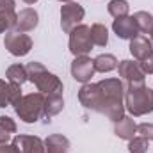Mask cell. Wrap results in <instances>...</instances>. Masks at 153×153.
<instances>
[{
	"mask_svg": "<svg viewBox=\"0 0 153 153\" xmlns=\"http://www.w3.org/2000/svg\"><path fill=\"white\" fill-rule=\"evenodd\" d=\"M137 134L148 141H153V123H141L137 125Z\"/></svg>",
	"mask_w": 153,
	"mask_h": 153,
	"instance_id": "26",
	"label": "cell"
},
{
	"mask_svg": "<svg viewBox=\"0 0 153 153\" xmlns=\"http://www.w3.org/2000/svg\"><path fill=\"white\" fill-rule=\"evenodd\" d=\"M150 39H152V45H153V27H152V30H150Z\"/></svg>",
	"mask_w": 153,
	"mask_h": 153,
	"instance_id": "33",
	"label": "cell"
},
{
	"mask_svg": "<svg viewBox=\"0 0 153 153\" xmlns=\"http://www.w3.org/2000/svg\"><path fill=\"white\" fill-rule=\"evenodd\" d=\"M23 2H25V4H36L38 0H23Z\"/></svg>",
	"mask_w": 153,
	"mask_h": 153,
	"instance_id": "32",
	"label": "cell"
},
{
	"mask_svg": "<svg viewBox=\"0 0 153 153\" xmlns=\"http://www.w3.org/2000/svg\"><path fill=\"white\" fill-rule=\"evenodd\" d=\"M0 153H20L16 150V146L11 143V144H0Z\"/></svg>",
	"mask_w": 153,
	"mask_h": 153,
	"instance_id": "30",
	"label": "cell"
},
{
	"mask_svg": "<svg viewBox=\"0 0 153 153\" xmlns=\"http://www.w3.org/2000/svg\"><path fill=\"white\" fill-rule=\"evenodd\" d=\"M45 150L46 153H68L70 141L62 134H52L45 139Z\"/></svg>",
	"mask_w": 153,
	"mask_h": 153,
	"instance_id": "17",
	"label": "cell"
},
{
	"mask_svg": "<svg viewBox=\"0 0 153 153\" xmlns=\"http://www.w3.org/2000/svg\"><path fill=\"white\" fill-rule=\"evenodd\" d=\"M117 73L123 80L128 82H144V73L139 66V62L135 61H130V59H125L117 64Z\"/></svg>",
	"mask_w": 153,
	"mask_h": 153,
	"instance_id": "12",
	"label": "cell"
},
{
	"mask_svg": "<svg viewBox=\"0 0 153 153\" xmlns=\"http://www.w3.org/2000/svg\"><path fill=\"white\" fill-rule=\"evenodd\" d=\"M27 75H29V80L45 96L46 94H62L64 85H62L61 78L53 73H50L41 62H38V61L29 62L27 64Z\"/></svg>",
	"mask_w": 153,
	"mask_h": 153,
	"instance_id": "3",
	"label": "cell"
},
{
	"mask_svg": "<svg viewBox=\"0 0 153 153\" xmlns=\"http://www.w3.org/2000/svg\"><path fill=\"white\" fill-rule=\"evenodd\" d=\"M16 20H18V14L14 11H0V34L13 30L16 27Z\"/></svg>",
	"mask_w": 153,
	"mask_h": 153,
	"instance_id": "24",
	"label": "cell"
},
{
	"mask_svg": "<svg viewBox=\"0 0 153 153\" xmlns=\"http://www.w3.org/2000/svg\"><path fill=\"white\" fill-rule=\"evenodd\" d=\"M125 109L134 117L153 112V89L144 82H128L125 89Z\"/></svg>",
	"mask_w": 153,
	"mask_h": 153,
	"instance_id": "2",
	"label": "cell"
},
{
	"mask_svg": "<svg viewBox=\"0 0 153 153\" xmlns=\"http://www.w3.org/2000/svg\"><path fill=\"white\" fill-rule=\"evenodd\" d=\"M112 30L119 39H132L139 34L135 22L132 16H123V18H116L112 23Z\"/></svg>",
	"mask_w": 153,
	"mask_h": 153,
	"instance_id": "13",
	"label": "cell"
},
{
	"mask_svg": "<svg viewBox=\"0 0 153 153\" xmlns=\"http://www.w3.org/2000/svg\"><path fill=\"white\" fill-rule=\"evenodd\" d=\"M153 52V45L152 39H148L143 34H137L135 38L130 39V53L137 59V61H143L146 59L150 53Z\"/></svg>",
	"mask_w": 153,
	"mask_h": 153,
	"instance_id": "15",
	"label": "cell"
},
{
	"mask_svg": "<svg viewBox=\"0 0 153 153\" xmlns=\"http://www.w3.org/2000/svg\"><path fill=\"white\" fill-rule=\"evenodd\" d=\"M39 23V14L36 9L32 7H25L18 13V20H16V30L18 32H29L34 30Z\"/></svg>",
	"mask_w": 153,
	"mask_h": 153,
	"instance_id": "14",
	"label": "cell"
},
{
	"mask_svg": "<svg viewBox=\"0 0 153 153\" xmlns=\"http://www.w3.org/2000/svg\"><path fill=\"white\" fill-rule=\"evenodd\" d=\"M84 16H85V11L76 2H70V4L61 5V27H62V30L66 34H70L76 25H80Z\"/></svg>",
	"mask_w": 153,
	"mask_h": 153,
	"instance_id": "8",
	"label": "cell"
},
{
	"mask_svg": "<svg viewBox=\"0 0 153 153\" xmlns=\"http://www.w3.org/2000/svg\"><path fill=\"white\" fill-rule=\"evenodd\" d=\"M107 11L112 18H123V16H128L130 5L126 0H111L107 5Z\"/></svg>",
	"mask_w": 153,
	"mask_h": 153,
	"instance_id": "23",
	"label": "cell"
},
{
	"mask_svg": "<svg viewBox=\"0 0 153 153\" xmlns=\"http://www.w3.org/2000/svg\"><path fill=\"white\" fill-rule=\"evenodd\" d=\"M14 0H0V11H14Z\"/></svg>",
	"mask_w": 153,
	"mask_h": 153,
	"instance_id": "29",
	"label": "cell"
},
{
	"mask_svg": "<svg viewBox=\"0 0 153 153\" xmlns=\"http://www.w3.org/2000/svg\"><path fill=\"white\" fill-rule=\"evenodd\" d=\"M0 128H4V130H7L9 134H14L16 130H18V126H16V123L9 117V116H0Z\"/></svg>",
	"mask_w": 153,
	"mask_h": 153,
	"instance_id": "27",
	"label": "cell"
},
{
	"mask_svg": "<svg viewBox=\"0 0 153 153\" xmlns=\"http://www.w3.org/2000/svg\"><path fill=\"white\" fill-rule=\"evenodd\" d=\"M78 102L87 111L100 112L102 103H103V96H102V89L98 87V84H91V82L84 84L80 87V91H78Z\"/></svg>",
	"mask_w": 153,
	"mask_h": 153,
	"instance_id": "7",
	"label": "cell"
},
{
	"mask_svg": "<svg viewBox=\"0 0 153 153\" xmlns=\"http://www.w3.org/2000/svg\"><path fill=\"white\" fill-rule=\"evenodd\" d=\"M148 148H150V141L141 137V135H137V137L128 141V152L130 153H146Z\"/></svg>",
	"mask_w": 153,
	"mask_h": 153,
	"instance_id": "25",
	"label": "cell"
},
{
	"mask_svg": "<svg viewBox=\"0 0 153 153\" xmlns=\"http://www.w3.org/2000/svg\"><path fill=\"white\" fill-rule=\"evenodd\" d=\"M22 85L18 84H11L9 80H2L0 78V109L7 107V105H14L20 98H22Z\"/></svg>",
	"mask_w": 153,
	"mask_h": 153,
	"instance_id": "11",
	"label": "cell"
},
{
	"mask_svg": "<svg viewBox=\"0 0 153 153\" xmlns=\"http://www.w3.org/2000/svg\"><path fill=\"white\" fill-rule=\"evenodd\" d=\"M62 109H64L62 94H46L45 96V116L46 117L57 116Z\"/></svg>",
	"mask_w": 153,
	"mask_h": 153,
	"instance_id": "19",
	"label": "cell"
},
{
	"mask_svg": "<svg viewBox=\"0 0 153 153\" xmlns=\"http://www.w3.org/2000/svg\"><path fill=\"white\" fill-rule=\"evenodd\" d=\"M139 66H141V70H143L144 75H152L153 73V52L146 57V59L139 61Z\"/></svg>",
	"mask_w": 153,
	"mask_h": 153,
	"instance_id": "28",
	"label": "cell"
},
{
	"mask_svg": "<svg viewBox=\"0 0 153 153\" xmlns=\"http://www.w3.org/2000/svg\"><path fill=\"white\" fill-rule=\"evenodd\" d=\"M9 139H11V134H9L7 130L0 128V144H7V143H9Z\"/></svg>",
	"mask_w": 153,
	"mask_h": 153,
	"instance_id": "31",
	"label": "cell"
},
{
	"mask_svg": "<svg viewBox=\"0 0 153 153\" xmlns=\"http://www.w3.org/2000/svg\"><path fill=\"white\" fill-rule=\"evenodd\" d=\"M114 132L119 139H125V141L134 139L135 134H137V125H135L134 117L132 116H123L119 121H116Z\"/></svg>",
	"mask_w": 153,
	"mask_h": 153,
	"instance_id": "16",
	"label": "cell"
},
{
	"mask_svg": "<svg viewBox=\"0 0 153 153\" xmlns=\"http://www.w3.org/2000/svg\"><path fill=\"white\" fill-rule=\"evenodd\" d=\"M4 46L5 50L14 55V57H23L30 52L32 48V39L27 36L25 32H18V30H11L9 34H5L4 38Z\"/></svg>",
	"mask_w": 153,
	"mask_h": 153,
	"instance_id": "6",
	"label": "cell"
},
{
	"mask_svg": "<svg viewBox=\"0 0 153 153\" xmlns=\"http://www.w3.org/2000/svg\"><path fill=\"white\" fill-rule=\"evenodd\" d=\"M59 2H62V4H70V2H75V0H59Z\"/></svg>",
	"mask_w": 153,
	"mask_h": 153,
	"instance_id": "34",
	"label": "cell"
},
{
	"mask_svg": "<svg viewBox=\"0 0 153 153\" xmlns=\"http://www.w3.org/2000/svg\"><path fill=\"white\" fill-rule=\"evenodd\" d=\"M91 39L96 46H105L109 43V30L103 23H93L91 25Z\"/></svg>",
	"mask_w": 153,
	"mask_h": 153,
	"instance_id": "22",
	"label": "cell"
},
{
	"mask_svg": "<svg viewBox=\"0 0 153 153\" xmlns=\"http://www.w3.org/2000/svg\"><path fill=\"white\" fill-rule=\"evenodd\" d=\"M5 76H7V80H9L11 84H18V85H22V84H25V82L29 80L27 66H23V64H13V66L7 68Z\"/></svg>",
	"mask_w": 153,
	"mask_h": 153,
	"instance_id": "20",
	"label": "cell"
},
{
	"mask_svg": "<svg viewBox=\"0 0 153 153\" xmlns=\"http://www.w3.org/2000/svg\"><path fill=\"white\" fill-rule=\"evenodd\" d=\"M93 64H94V71L98 73H109L117 68V59H116L112 53H102L98 55L96 59H93Z\"/></svg>",
	"mask_w": 153,
	"mask_h": 153,
	"instance_id": "18",
	"label": "cell"
},
{
	"mask_svg": "<svg viewBox=\"0 0 153 153\" xmlns=\"http://www.w3.org/2000/svg\"><path fill=\"white\" fill-rule=\"evenodd\" d=\"M94 64L93 59L87 55H78L71 62V76L80 84H89L91 78L94 76Z\"/></svg>",
	"mask_w": 153,
	"mask_h": 153,
	"instance_id": "9",
	"label": "cell"
},
{
	"mask_svg": "<svg viewBox=\"0 0 153 153\" xmlns=\"http://www.w3.org/2000/svg\"><path fill=\"white\" fill-rule=\"evenodd\" d=\"M132 18L135 22V27H137L139 32L150 34V30H152V27H153V16L148 11H137Z\"/></svg>",
	"mask_w": 153,
	"mask_h": 153,
	"instance_id": "21",
	"label": "cell"
},
{
	"mask_svg": "<svg viewBox=\"0 0 153 153\" xmlns=\"http://www.w3.org/2000/svg\"><path fill=\"white\" fill-rule=\"evenodd\" d=\"M70 52L78 57V55H87L93 50V39H91V27L87 25H76L70 32V41H68Z\"/></svg>",
	"mask_w": 153,
	"mask_h": 153,
	"instance_id": "5",
	"label": "cell"
},
{
	"mask_svg": "<svg viewBox=\"0 0 153 153\" xmlns=\"http://www.w3.org/2000/svg\"><path fill=\"white\" fill-rule=\"evenodd\" d=\"M13 107H14L16 116L23 123H38L41 116H45V94L39 91L25 94Z\"/></svg>",
	"mask_w": 153,
	"mask_h": 153,
	"instance_id": "4",
	"label": "cell"
},
{
	"mask_svg": "<svg viewBox=\"0 0 153 153\" xmlns=\"http://www.w3.org/2000/svg\"><path fill=\"white\" fill-rule=\"evenodd\" d=\"M13 144L20 153H46L45 141H41L38 135H16Z\"/></svg>",
	"mask_w": 153,
	"mask_h": 153,
	"instance_id": "10",
	"label": "cell"
},
{
	"mask_svg": "<svg viewBox=\"0 0 153 153\" xmlns=\"http://www.w3.org/2000/svg\"><path fill=\"white\" fill-rule=\"evenodd\" d=\"M102 89L103 103L100 114L107 116L111 121H119L125 116V85L119 78H103L98 82Z\"/></svg>",
	"mask_w": 153,
	"mask_h": 153,
	"instance_id": "1",
	"label": "cell"
}]
</instances>
